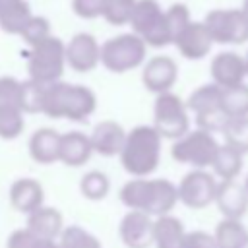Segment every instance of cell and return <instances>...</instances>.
Wrapping results in <instances>:
<instances>
[{
  "mask_svg": "<svg viewBox=\"0 0 248 248\" xmlns=\"http://www.w3.org/2000/svg\"><path fill=\"white\" fill-rule=\"evenodd\" d=\"M151 126L163 140L174 141L182 138L190 130V110L186 107V101L172 91L155 95Z\"/></svg>",
  "mask_w": 248,
  "mask_h": 248,
  "instance_id": "cell-7",
  "label": "cell"
},
{
  "mask_svg": "<svg viewBox=\"0 0 248 248\" xmlns=\"http://www.w3.org/2000/svg\"><path fill=\"white\" fill-rule=\"evenodd\" d=\"M6 248H60V246H58V240L41 238L23 227L10 232L6 240Z\"/></svg>",
  "mask_w": 248,
  "mask_h": 248,
  "instance_id": "cell-33",
  "label": "cell"
},
{
  "mask_svg": "<svg viewBox=\"0 0 248 248\" xmlns=\"http://www.w3.org/2000/svg\"><path fill=\"white\" fill-rule=\"evenodd\" d=\"M60 134L54 128H39L27 141L29 157L39 165H52L58 161Z\"/></svg>",
  "mask_w": 248,
  "mask_h": 248,
  "instance_id": "cell-20",
  "label": "cell"
},
{
  "mask_svg": "<svg viewBox=\"0 0 248 248\" xmlns=\"http://www.w3.org/2000/svg\"><path fill=\"white\" fill-rule=\"evenodd\" d=\"M79 192L89 202H101L110 192V178L103 170H87L79 180Z\"/></svg>",
  "mask_w": 248,
  "mask_h": 248,
  "instance_id": "cell-28",
  "label": "cell"
},
{
  "mask_svg": "<svg viewBox=\"0 0 248 248\" xmlns=\"http://www.w3.org/2000/svg\"><path fill=\"white\" fill-rule=\"evenodd\" d=\"M25 130V114L14 107H0V140H16Z\"/></svg>",
  "mask_w": 248,
  "mask_h": 248,
  "instance_id": "cell-31",
  "label": "cell"
},
{
  "mask_svg": "<svg viewBox=\"0 0 248 248\" xmlns=\"http://www.w3.org/2000/svg\"><path fill=\"white\" fill-rule=\"evenodd\" d=\"M240 10H242V14H244V17L248 19V0H244V4H242V8H240Z\"/></svg>",
  "mask_w": 248,
  "mask_h": 248,
  "instance_id": "cell-40",
  "label": "cell"
},
{
  "mask_svg": "<svg viewBox=\"0 0 248 248\" xmlns=\"http://www.w3.org/2000/svg\"><path fill=\"white\" fill-rule=\"evenodd\" d=\"M45 87L33 79L21 81V95H19V108L23 114H37L43 108V97H45Z\"/></svg>",
  "mask_w": 248,
  "mask_h": 248,
  "instance_id": "cell-32",
  "label": "cell"
},
{
  "mask_svg": "<svg viewBox=\"0 0 248 248\" xmlns=\"http://www.w3.org/2000/svg\"><path fill=\"white\" fill-rule=\"evenodd\" d=\"M186 107L190 112H194V116L219 112L221 110V87H217L215 83H203V85L196 87L188 95Z\"/></svg>",
  "mask_w": 248,
  "mask_h": 248,
  "instance_id": "cell-24",
  "label": "cell"
},
{
  "mask_svg": "<svg viewBox=\"0 0 248 248\" xmlns=\"http://www.w3.org/2000/svg\"><path fill=\"white\" fill-rule=\"evenodd\" d=\"M93 155V147L89 141V134L79 130H70L60 134V147H58V161L66 167H83Z\"/></svg>",
  "mask_w": 248,
  "mask_h": 248,
  "instance_id": "cell-19",
  "label": "cell"
},
{
  "mask_svg": "<svg viewBox=\"0 0 248 248\" xmlns=\"http://www.w3.org/2000/svg\"><path fill=\"white\" fill-rule=\"evenodd\" d=\"M221 134L225 136V143L242 155L248 153V116L242 118H227Z\"/></svg>",
  "mask_w": 248,
  "mask_h": 248,
  "instance_id": "cell-30",
  "label": "cell"
},
{
  "mask_svg": "<svg viewBox=\"0 0 248 248\" xmlns=\"http://www.w3.org/2000/svg\"><path fill=\"white\" fill-rule=\"evenodd\" d=\"M118 236L126 248H149L153 246V217L128 209L120 219Z\"/></svg>",
  "mask_w": 248,
  "mask_h": 248,
  "instance_id": "cell-15",
  "label": "cell"
},
{
  "mask_svg": "<svg viewBox=\"0 0 248 248\" xmlns=\"http://www.w3.org/2000/svg\"><path fill=\"white\" fill-rule=\"evenodd\" d=\"M107 0H72V12L81 19L103 17Z\"/></svg>",
  "mask_w": 248,
  "mask_h": 248,
  "instance_id": "cell-38",
  "label": "cell"
},
{
  "mask_svg": "<svg viewBox=\"0 0 248 248\" xmlns=\"http://www.w3.org/2000/svg\"><path fill=\"white\" fill-rule=\"evenodd\" d=\"M66 66L78 74L93 72L101 64V43L91 33H76L68 43H64Z\"/></svg>",
  "mask_w": 248,
  "mask_h": 248,
  "instance_id": "cell-11",
  "label": "cell"
},
{
  "mask_svg": "<svg viewBox=\"0 0 248 248\" xmlns=\"http://www.w3.org/2000/svg\"><path fill=\"white\" fill-rule=\"evenodd\" d=\"M52 31H50V21L45 17V16H31L29 21L25 23V27L21 29V33L17 37L23 39V43L27 46H33L41 41H45L46 37H50Z\"/></svg>",
  "mask_w": 248,
  "mask_h": 248,
  "instance_id": "cell-34",
  "label": "cell"
},
{
  "mask_svg": "<svg viewBox=\"0 0 248 248\" xmlns=\"http://www.w3.org/2000/svg\"><path fill=\"white\" fill-rule=\"evenodd\" d=\"M209 74L211 83H215L221 89L240 85L246 79L244 56L236 50H221L209 62Z\"/></svg>",
  "mask_w": 248,
  "mask_h": 248,
  "instance_id": "cell-13",
  "label": "cell"
},
{
  "mask_svg": "<svg viewBox=\"0 0 248 248\" xmlns=\"http://www.w3.org/2000/svg\"><path fill=\"white\" fill-rule=\"evenodd\" d=\"M178 79V64L172 56L155 54L147 58L141 66V83L153 95L172 91Z\"/></svg>",
  "mask_w": 248,
  "mask_h": 248,
  "instance_id": "cell-12",
  "label": "cell"
},
{
  "mask_svg": "<svg viewBox=\"0 0 248 248\" xmlns=\"http://www.w3.org/2000/svg\"><path fill=\"white\" fill-rule=\"evenodd\" d=\"M213 203L219 207L223 219H242L248 211V198H246L242 182L219 180Z\"/></svg>",
  "mask_w": 248,
  "mask_h": 248,
  "instance_id": "cell-18",
  "label": "cell"
},
{
  "mask_svg": "<svg viewBox=\"0 0 248 248\" xmlns=\"http://www.w3.org/2000/svg\"><path fill=\"white\" fill-rule=\"evenodd\" d=\"M19 95H21V81L14 76H0V107L19 108Z\"/></svg>",
  "mask_w": 248,
  "mask_h": 248,
  "instance_id": "cell-36",
  "label": "cell"
},
{
  "mask_svg": "<svg viewBox=\"0 0 248 248\" xmlns=\"http://www.w3.org/2000/svg\"><path fill=\"white\" fill-rule=\"evenodd\" d=\"M128 25L132 27V33L151 48L172 45V33L169 29L165 10L157 0H136Z\"/></svg>",
  "mask_w": 248,
  "mask_h": 248,
  "instance_id": "cell-6",
  "label": "cell"
},
{
  "mask_svg": "<svg viewBox=\"0 0 248 248\" xmlns=\"http://www.w3.org/2000/svg\"><path fill=\"white\" fill-rule=\"evenodd\" d=\"M126 134L128 130H124V126L116 120H101L93 126L91 134H89V141L93 147V153L101 155V157H116L120 155L124 141H126Z\"/></svg>",
  "mask_w": 248,
  "mask_h": 248,
  "instance_id": "cell-16",
  "label": "cell"
},
{
  "mask_svg": "<svg viewBox=\"0 0 248 248\" xmlns=\"http://www.w3.org/2000/svg\"><path fill=\"white\" fill-rule=\"evenodd\" d=\"M8 198H10V205L17 213L29 215L35 209H39L41 205H45V188L33 176L16 178L10 186Z\"/></svg>",
  "mask_w": 248,
  "mask_h": 248,
  "instance_id": "cell-17",
  "label": "cell"
},
{
  "mask_svg": "<svg viewBox=\"0 0 248 248\" xmlns=\"http://www.w3.org/2000/svg\"><path fill=\"white\" fill-rule=\"evenodd\" d=\"M178 54L186 60H202L209 54L213 41L203 21H190L172 41Z\"/></svg>",
  "mask_w": 248,
  "mask_h": 248,
  "instance_id": "cell-14",
  "label": "cell"
},
{
  "mask_svg": "<svg viewBox=\"0 0 248 248\" xmlns=\"http://www.w3.org/2000/svg\"><path fill=\"white\" fill-rule=\"evenodd\" d=\"M134 6H136V0H107L103 19H107L110 25H116V27L128 25Z\"/></svg>",
  "mask_w": 248,
  "mask_h": 248,
  "instance_id": "cell-35",
  "label": "cell"
},
{
  "mask_svg": "<svg viewBox=\"0 0 248 248\" xmlns=\"http://www.w3.org/2000/svg\"><path fill=\"white\" fill-rule=\"evenodd\" d=\"M60 248H103L101 240L79 225H66L58 236Z\"/></svg>",
  "mask_w": 248,
  "mask_h": 248,
  "instance_id": "cell-29",
  "label": "cell"
},
{
  "mask_svg": "<svg viewBox=\"0 0 248 248\" xmlns=\"http://www.w3.org/2000/svg\"><path fill=\"white\" fill-rule=\"evenodd\" d=\"M213 238L217 248H248V229L242 219H221Z\"/></svg>",
  "mask_w": 248,
  "mask_h": 248,
  "instance_id": "cell-26",
  "label": "cell"
},
{
  "mask_svg": "<svg viewBox=\"0 0 248 248\" xmlns=\"http://www.w3.org/2000/svg\"><path fill=\"white\" fill-rule=\"evenodd\" d=\"M217 45H244L248 41V19L240 8H215L202 19Z\"/></svg>",
  "mask_w": 248,
  "mask_h": 248,
  "instance_id": "cell-9",
  "label": "cell"
},
{
  "mask_svg": "<svg viewBox=\"0 0 248 248\" xmlns=\"http://www.w3.org/2000/svg\"><path fill=\"white\" fill-rule=\"evenodd\" d=\"M221 110L227 118L248 116V83L221 89Z\"/></svg>",
  "mask_w": 248,
  "mask_h": 248,
  "instance_id": "cell-27",
  "label": "cell"
},
{
  "mask_svg": "<svg viewBox=\"0 0 248 248\" xmlns=\"http://www.w3.org/2000/svg\"><path fill=\"white\" fill-rule=\"evenodd\" d=\"M66 70L64 41L56 35L46 37L45 41L29 46L27 50V79H33L41 85H50L62 79Z\"/></svg>",
  "mask_w": 248,
  "mask_h": 248,
  "instance_id": "cell-4",
  "label": "cell"
},
{
  "mask_svg": "<svg viewBox=\"0 0 248 248\" xmlns=\"http://www.w3.org/2000/svg\"><path fill=\"white\" fill-rule=\"evenodd\" d=\"M97 108V95L81 83L54 81L45 87L41 114L48 118H64L72 122H85Z\"/></svg>",
  "mask_w": 248,
  "mask_h": 248,
  "instance_id": "cell-2",
  "label": "cell"
},
{
  "mask_svg": "<svg viewBox=\"0 0 248 248\" xmlns=\"http://www.w3.org/2000/svg\"><path fill=\"white\" fill-rule=\"evenodd\" d=\"M242 186H244V192H246V198H248V174H246V178H244Z\"/></svg>",
  "mask_w": 248,
  "mask_h": 248,
  "instance_id": "cell-41",
  "label": "cell"
},
{
  "mask_svg": "<svg viewBox=\"0 0 248 248\" xmlns=\"http://www.w3.org/2000/svg\"><path fill=\"white\" fill-rule=\"evenodd\" d=\"M182 248H217L213 234L205 231H190L184 236V246Z\"/></svg>",
  "mask_w": 248,
  "mask_h": 248,
  "instance_id": "cell-39",
  "label": "cell"
},
{
  "mask_svg": "<svg viewBox=\"0 0 248 248\" xmlns=\"http://www.w3.org/2000/svg\"><path fill=\"white\" fill-rule=\"evenodd\" d=\"M219 145L221 143L215 140V134L194 128L172 141L170 157L176 163L190 165L192 169H209Z\"/></svg>",
  "mask_w": 248,
  "mask_h": 248,
  "instance_id": "cell-8",
  "label": "cell"
},
{
  "mask_svg": "<svg viewBox=\"0 0 248 248\" xmlns=\"http://www.w3.org/2000/svg\"><path fill=\"white\" fill-rule=\"evenodd\" d=\"M165 16H167V23H169V29L172 33V41L174 37L192 21L190 17V10L186 4L182 2H176V4H170L167 10H165Z\"/></svg>",
  "mask_w": 248,
  "mask_h": 248,
  "instance_id": "cell-37",
  "label": "cell"
},
{
  "mask_svg": "<svg viewBox=\"0 0 248 248\" xmlns=\"http://www.w3.org/2000/svg\"><path fill=\"white\" fill-rule=\"evenodd\" d=\"M33 16L27 0H0V29L8 35H19Z\"/></svg>",
  "mask_w": 248,
  "mask_h": 248,
  "instance_id": "cell-23",
  "label": "cell"
},
{
  "mask_svg": "<svg viewBox=\"0 0 248 248\" xmlns=\"http://www.w3.org/2000/svg\"><path fill=\"white\" fill-rule=\"evenodd\" d=\"M64 227L66 225H64L62 213L50 205H41L39 209L29 213L27 225H25V229H29L33 234H37L41 238H50V240H58Z\"/></svg>",
  "mask_w": 248,
  "mask_h": 248,
  "instance_id": "cell-21",
  "label": "cell"
},
{
  "mask_svg": "<svg viewBox=\"0 0 248 248\" xmlns=\"http://www.w3.org/2000/svg\"><path fill=\"white\" fill-rule=\"evenodd\" d=\"M244 56V66H246V78H248V50H246V54H242Z\"/></svg>",
  "mask_w": 248,
  "mask_h": 248,
  "instance_id": "cell-42",
  "label": "cell"
},
{
  "mask_svg": "<svg viewBox=\"0 0 248 248\" xmlns=\"http://www.w3.org/2000/svg\"><path fill=\"white\" fill-rule=\"evenodd\" d=\"M147 60V45L136 33H120L101 43V64L110 74H126Z\"/></svg>",
  "mask_w": 248,
  "mask_h": 248,
  "instance_id": "cell-5",
  "label": "cell"
},
{
  "mask_svg": "<svg viewBox=\"0 0 248 248\" xmlns=\"http://www.w3.org/2000/svg\"><path fill=\"white\" fill-rule=\"evenodd\" d=\"M242 165H244V155L240 151L229 147L227 143H223V145H219L209 169H211L213 176L219 180H236L242 170Z\"/></svg>",
  "mask_w": 248,
  "mask_h": 248,
  "instance_id": "cell-25",
  "label": "cell"
},
{
  "mask_svg": "<svg viewBox=\"0 0 248 248\" xmlns=\"http://www.w3.org/2000/svg\"><path fill=\"white\" fill-rule=\"evenodd\" d=\"M163 138L151 124H140L128 130L120 151V165L132 178L151 176L161 163Z\"/></svg>",
  "mask_w": 248,
  "mask_h": 248,
  "instance_id": "cell-3",
  "label": "cell"
},
{
  "mask_svg": "<svg viewBox=\"0 0 248 248\" xmlns=\"http://www.w3.org/2000/svg\"><path fill=\"white\" fill-rule=\"evenodd\" d=\"M118 198L132 211H141L153 219L169 215L178 203L176 184L169 178H130L122 184Z\"/></svg>",
  "mask_w": 248,
  "mask_h": 248,
  "instance_id": "cell-1",
  "label": "cell"
},
{
  "mask_svg": "<svg viewBox=\"0 0 248 248\" xmlns=\"http://www.w3.org/2000/svg\"><path fill=\"white\" fill-rule=\"evenodd\" d=\"M184 223L174 215L153 219V246L155 248H182L186 236Z\"/></svg>",
  "mask_w": 248,
  "mask_h": 248,
  "instance_id": "cell-22",
  "label": "cell"
},
{
  "mask_svg": "<svg viewBox=\"0 0 248 248\" xmlns=\"http://www.w3.org/2000/svg\"><path fill=\"white\" fill-rule=\"evenodd\" d=\"M219 180L207 169H192L176 184L178 202L190 209H205L215 202Z\"/></svg>",
  "mask_w": 248,
  "mask_h": 248,
  "instance_id": "cell-10",
  "label": "cell"
}]
</instances>
